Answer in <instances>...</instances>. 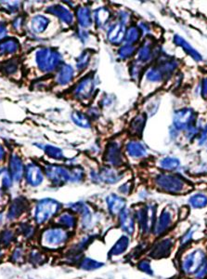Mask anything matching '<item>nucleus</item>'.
Here are the masks:
<instances>
[{
    "instance_id": "nucleus-12",
    "label": "nucleus",
    "mask_w": 207,
    "mask_h": 279,
    "mask_svg": "<svg viewBox=\"0 0 207 279\" xmlns=\"http://www.w3.org/2000/svg\"><path fill=\"white\" fill-rule=\"evenodd\" d=\"M95 89V79L92 76H86L79 81L74 89L75 98L80 101L90 99Z\"/></svg>"
},
{
    "instance_id": "nucleus-8",
    "label": "nucleus",
    "mask_w": 207,
    "mask_h": 279,
    "mask_svg": "<svg viewBox=\"0 0 207 279\" xmlns=\"http://www.w3.org/2000/svg\"><path fill=\"white\" fill-rule=\"evenodd\" d=\"M43 171L45 177H47L49 183L55 186H62L65 183H69V168L56 164H46L44 165Z\"/></svg>"
},
{
    "instance_id": "nucleus-7",
    "label": "nucleus",
    "mask_w": 207,
    "mask_h": 279,
    "mask_svg": "<svg viewBox=\"0 0 207 279\" xmlns=\"http://www.w3.org/2000/svg\"><path fill=\"white\" fill-rule=\"evenodd\" d=\"M17 233L19 242L25 243L27 245H31L38 241V234L40 228L33 222L30 219H22L16 222L14 226Z\"/></svg>"
},
{
    "instance_id": "nucleus-6",
    "label": "nucleus",
    "mask_w": 207,
    "mask_h": 279,
    "mask_svg": "<svg viewBox=\"0 0 207 279\" xmlns=\"http://www.w3.org/2000/svg\"><path fill=\"white\" fill-rule=\"evenodd\" d=\"M207 259V254L204 250L201 249L192 250L181 260V272L185 275H194Z\"/></svg>"
},
{
    "instance_id": "nucleus-20",
    "label": "nucleus",
    "mask_w": 207,
    "mask_h": 279,
    "mask_svg": "<svg viewBox=\"0 0 207 279\" xmlns=\"http://www.w3.org/2000/svg\"><path fill=\"white\" fill-rule=\"evenodd\" d=\"M126 27L120 23L115 22L110 25L108 32H107V39L110 43L113 45H120L123 41H124Z\"/></svg>"
},
{
    "instance_id": "nucleus-28",
    "label": "nucleus",
    "mask_w": 207,
    "mask_h": 279,
    "mask_svg": "<svg viewBox=\"0 0 207 279\" xmlns=\"http://www.w3.org/2000/svg\"><path fill=\"white\" fill-rule=\"evenodd\" d=\"M174 43H175L177 46H179V47H181V48H183L184 51H185L188 55H189L191 58L193 59V60H195L196 62L203 61L202 55L198 52L197 50L193 48L185 39H183V38H181L180 36L176 35V36L174 37Z\"/></svg>"
},
{
    "instance_id": "nucleus-43",
    "label": "nucleus",
    "mask_w": 207,
    "mask_h": 279,
    "mask_svg": "<svg viewBox=\"0 0 207 279\" xmlns=\"http://www.w3.org/2000/svg\"><path fill=\"white\" fill-rule=\"evenodd\" d=\"M188 202L191 207L195 209L205 208L206 206H207V195H206L205 193H195L189 198Z\"/></svg>"
},
{
    "instance_id": "nucleus-37",
    "label": "nucleus",
    "mask_w": 207,
    "mask_h": 279,
    "mask_svg": "<svg viewBox=\"0 0 207 279\" xmlns=\"http://www.w3.org/2000/svg\"><path fill=\"white\" fill-rule=\"evenodd\" d=\"M146 123V116L144 115H139L132 120L129 130L133 135H141Z\"/></svg>"
},
{
    "instance_id": "nucleus-50",
    "label": "nucleus",
    "mask_w": 207,
    "mask_h": 279,
    "mask_svg": "<svg viewBox=\"0 0 207 279\" xmlns=\"http://www.w3.org/2000/svg\"><path fill=\"white\" fill-rule=\"evenodd\" d=\"M130 19V14L128 11H124L122 10L118 13V22L122 23L124 25H125Z\"/></svg>"
},
{
    "instance_id": "nucleus-2",
    "label": "nucleus",
    "mask_w": 207,
    "mask_h": 279,
    "mask_svg": "<svg viewBox=\"0 0 207 279\" xmlns=\"http://www.w3.org/2000/svg\"><path fill=\"white\" fill-rule=\"evenodd\" d=\"M62 212V204L53 198H43L37 201L31 215V220L38 226L43 228L53 223L57 216Z\"/></svg>"
},
{
    "instance_id": "nucleus-31",
    "label": "nucleus",
    "mask_w": 207,
    "mask_h": 279,
    "mask_svg": "<svg viewBox=\"0 0 207 279\" xmlns=\"http://www.w3.org/2000/svg\"><path fill=\"white\" fill-rule=\"evenodd\" d=\"M154 51H153V46L150 40H145L143 42L141 48L138 50V61L142 64H146L150 62L153 57Z\"/></svg>"
},
{
    "instance_id": "nucleus-26",
    "label": "nucleus",
    "mask_w": 207,
    "mask_h": 279,
    "mask_svg": "<svg viewBox=\"0 0 207 279\" xmlns=\"http://www.w3.org/2000/svg\"><path fill=\"white\" fill-rule=\"evenodd\" d=\"M111 17L112 12L106 7H101L98 10H95L94 19L96 25L101 29H104L108 26L111 21Z\"/></svg>"
},
{
    "instance_id": "nucleus-57",
    "label": "nucleus",
    "mask_w": 207,
    "mask_h": 279,
    "mask_svg": "<svg viewBox=\"0 0 207 279\" xmlns=\"http://www.w3.org/2000/svg\"><path fill=\"white\" fill-rule=\"evenodd\" d=\"M207 143V126L203 129L202 133L199 137V145H203Z\"/></svg>"
},
{
    "instance_id": "nucleus-34",
    "label": "nucleus",
    "mask_w": 207,
    "mask_h": 279,
    "mask_svg": "<svg viewBox=\"0 0 207 279\" xmlns=\"http://www.w3.org/2000/svg\"><path fill=\"white\" fill-rule=\"evenodd\" d=\"M129 246V236L126 235H123L122 236L118 239V241L113 245L111 249V255L112 256H119L124 253Z\"/></svg>"
},
{
    "instance_id": "nucleus-32",
    "label": "nucleus",
    "mask_w": 207,
    "mask_h": 279,
    "mask_svg": "<svg viewBox=\"0 0 207 279\" xmlns=\"http://www.w3.org/2000/svg\"><path fill=\"white\" fill-rule=\"evenodd\" d=\"M49 22H50V21L47 17H45L43 15H36L31 20L30 27L34 33L42 34L47 29Z\"/></svg>"
},
{
    "instance_id": "nucleus-56",
    "label": "nucleus",
    "mask_w": 207,
    "mask_h": 279,
    "mask_svg": "<svg viewBox=\"0 0 207 279\" xmlns=\"http://www.w3.org/2000/svg\"><path fill=\"white\" fill-rule=\"evenodd\" d=\"M201 93L204 98H207V77H204L201 83Z\"/></svg>"
},
{
    "instance_id": "nucleus-4",
    "label": "nucleus",
    "mask_w": 207,
    "mask_h": 279,
    "mask_svg": "<svg viewBox=\"0 0 207 279\" xmlns=\"http://www.w3.org/2000/svg\"><path fill=\"white\" fill-rule=\"evenodd\" d=\"M157 186L166 192L180 193L185 192L188 183L179 175L174 174H160L156 177Z\"/></svg>"
},
{
    "instance_id": "nucleus-44",
    "label": "nucleus",
    "mask_w": 207,
    "mask_h": 279,
    "mask_svg": "<svg viewBox=\"0 0 207 279\" xmlns=\"http://www.w3.org/2000/svg\"><path fill=\"white\" fill-rule=\"evenodd\" d=\"M69 173H70L69 183H80L84 180L85 177V172L83 169L80 167L69 168Z\"/></svg>"
},
{
    "instance_id": "nucleus-33",
    "label": "nucleus",
    "mask_w": 207,
    "mask_h": 279,
    "mask_svg": "<svg viewBox=\"0 0 207 279\" xmlns=\"http://www.w3.org/2000/svg\"><path fill=\"white\" fill-rule=\"evenodd\" d=\"M13 179L10 175L8 169H1L0 170V194L8 192L13 185Z\"/></svg>"
},
{
    "instance_id": "nucleus-10",
    "label": "nucleus",
    "mask_w": 207,
    "mask_h": 279,
    "mask_svg": "<svg viewBox=\"0 0 207 279\" xmlns=\"http://www.w3.org/2000/svg\"><path fill=\"white\" fill-rule=\"evenodd\" d=\"M196 115L190 108H182L175 112L173 116V125L177 130H186L194 125Z\"/></svg>"
},
{
    "instance_id": "nucleus-24",
    "label": "nucleus",
    "mask_w": 207,
    "mask_h": 279,
    "mask_svg": "<svg viewBox=\"0 0 207 279\" xmlns=\"http://www.w3.org/2000/svg\"><path fill=\"white\" fill-rule=\"evenodd\" d=\"M101 182L107 184H114L122 180L123 173L112 167H104L99 172Z\"/></svg>"
},
{
    "instance_id": "nucleus-41",
    "label": "nucleus",
    "mask_w": 207,
    "mask_h": 279,
    "mask_svg": "<svg viewBox=\"0 0 207 279\" xmlns=\"http://www.w3.org/2000/svg\"><path fill=\"white\" fill-rule=\"evenodd\" d=\"M180 166V161L176 157H171V156H166L165 158H163L160 161V167L167 172H173L178 170Z\"/></svg>"
},
{
    "instance_id": "nucleus-38",
    "label": "nucleus",
    "mask_w": 207,
    "mask_h": 279,
    "mask_svg": "<svg viewBox=\"0 0 207 279\" xmlns=\"http://www.w3.org/2000/svg\"><path fill=\"white\" fill-rule=\"evenodd\" d=\"M145 76H146L147 80L150 81V82H152V83H159V82L164 81V79L166 78V77L164 76V74L162 73V71L158 68L157 65L151 66V67L149 68L146 71Z\"/></svg>"
},
{
    "instance_id": "nucleus-53",
    "label": "nucleus",
    "mask_w": 207,
    "mask_h": 279,
    "mask_svg": "<svg viewBox=\"0 0 207 279\" xmlns=\"http://www.w3.org/2000/svg\"><path fill=\"white\" fill-rule=\"evenodd\" d=\"M119 192L124 194V195H128L132 191V183L131 182H127V183H124L120 187H119Z\"/></svg>"
},
{
    "instance_id": "nucleus-16",
    "label": "nucleus",
    "mask_w": 207,
    "mask_h": 279,
    "mask_svg": "<svg viewBox=\"0 0 207 279\" xmlns=\"http://www.w3.org/2000/svg\"><path fill=\"white\" fill-rule=\"evenodd\" d=\"M8 170L10 172L14 183H21V180L24 178L25 167H24L22 160L21 159V157L18 154H11Z\"/></svg>"
},
{
    "instance_id": "nucleus-58",
    "label": "nucleus",
    "mask_w": 207,
    "mask_h": 279,
    "mask_svg": "<svg viewBox=\"0 0 207 279\" xmlns=\"http://www.w3.org/2000/svg\"><path fill=\"white\" fill-rule=\"evenodd\" d=\"M88 115H89L90 117L97 118L98 116H100V112H99V110L97 109V107H93V108H91V109L88 111Z\"/></svg>"
},
{
    "instance_id": "nucleus-47",
    "label": "nucleus",
    "mask_w": 207,
    "mask_h": 279,
    "mask_svg": "<svg viewBox=\"0 0 207 279\" xmlns=\"http://www.w3.org/2000/svg\"><path fill=\"white\" fill-rule=\"evenodd\" d=\"M170 247H171V244H170L169 240L162 241V243H160L157 246V248L153 250L154 256H164V255H166L167 252H169Z\"/></svg>"
},
{
    "instance_id": "nucleus-36",
    "label": "nucleus",
    "mask_w": 207,
    "mask_h": 279,
    "mask_svg": "<svg viewBox=\"0 0 207 279\" xmlns=\"http://www.w3.org/2000/svg\"><path fill=\"white\" fill-rule=\"evenodd\" d=\"M142 38V31L139 28V26H129L124 37V42L127 45H134L140 41Z\"/></svg>"
},
{
    "instance_id": "nucleus-3",
    "label": "nucleus",
    "mask_w": 207,
    "mask_h": 279,
    "mask_svg": "<svg viewBox=\"0 0 207 279\" xmlns=\"http://www.w3.org/2000/svg\"><path fill=\"white\" fill-rule=\"evenodd\" d=\"M62 53L56 48H41L36 53V64L38 69L45 74L58 70L62 64Z\"/></svg>"
},
{
    "instance_id": "nucleus-19",
    "label": "nucleus",
    "mask_w": 207,
    "mask_h": 279,
    "mask_svg": "<svg viewBox=\"0 0 207 279\" xmlns=\"http://www.w3.org/2000/svg\"><path fill=\"white\" fill-rule=\"evenodd\" d=\"M47 12L56 16L59 18V20H61L63 23H65L67 25H72L74 23L75 17L73 15V13L68 9H66L65 7H63L62 5H60V4L51 5L47 8Z\"/></svg>"
},
{
    "instance_id": "nucleus-61",
    "label": "nucleus",
    "mask_w": 207,
    "mask_h": 279,
    "mask_svg": "<svg viewBox=\"0 0 207 279\" xmlns=\"http://www.w3.org/2000/svg\"><path fill=\"white\" fill-rule=\"evenodd\" d=\"M3 220H4V217H3L2 213H0V225H1V223L3 222Z\"/></svg>"
},
{
    "instance_id": "nucleus-11",
    "label": "nucleus",
    "mask_w": 207,
    "mask_h": 279,
    "mask_svg": "<svg viewBox=\"0 0 207 279\" xmlns=\"http://www.w3.org/2000/svg\"><path fill=\"white\" fill-rule=\"evenodd\" d=\"M25 183L32 188H38L45 180V173L43 169L35 162L29 163L25 167L24 172Z\"/></svg>"
},
{
    "instance_id": "nucleus-17",
    "label": "nucleus",
    "mask_w": 207,
    "mask_h": 279,
    "mask_svg": "<svg viewBox=\"0 0 207 279\" xmlns=\"http://www.w3.org/2000/svg\"><path fill=\"white\" fill-rule=\"evenodd\" d=\"M108 212L112 216H118L126 208V200L115 193H111L106 197Z\"/></svg>"
},
{
    "instance_id": "nucleus-55",
    "label": "nucleus",
    "mask_w": 207,
    "mask_h": 279,
    "mask_svg": "<svg viewBox=\"0 0 207 279\" xmlns=\"http://www.w3.org/2000/svg\"><path fill=\"white\" fill-rule=\"evenodd\" d=\"M139 266H140V269L142 270L143 272H145V273H147V274H149V273L151 274V272H152V270L151 269L150 263H149L148 261H146V260H142Z\"/></svg>"
},
{
    "instance_id": "nucleus-29",
    "label": "nucleus",
    "mask_w": 207,
    "mask_h": 279,
    "mask_svg": "<svg viewBox=\"0 0 207 279\" xmlns=\"http://www.w3.org/2000/svg\"><path fill=\"white\" fill-rule=\"evenodd\" d=\"M172 222V215L168 211H164L161 213L159 219L155 222L154 225V233L158 236L162 235L163 233L168 230Z\"/></svg>"
},
{
    "instance_id": "nucleus-1",
    "label": "nucleus",
    "mask_w": 207,
    "mask_h": 279,
    "mask_svg": "<svg viewBox=\"0 0 207 279\" xmlns=\"http://www.w3.org/2000/svg\"><path fill=\"white\" fill-rule=\"evenodd\" d=\"M75 233L67 231L55 223L40 228L38 234V246L47 253L64 250L72 240Z\"/></svg>"
},
{
    "instance_id": "nucleus-39",
    "label": "nucleus",
    "mask_w": 207,
    "mask_h": 279,
    "mask_svg": "<svg viewBox=\"0 0 207 279\" xmlns=\"http://www.w3.org/2000/svg\"><path fill=\"white\" fill-rule=\"evenodd\" d=\"M39 146V145H38ZM41 149H43V151L45 152V154H47L48 157L52 158V159H56V160H62L64 157V154L62 149H60L59 147L53 146V145H44L43 146H39Z\"/></svg>"
},
{
    "instance_id": "nucleus-42",
    "label": "nucleus",
    "mask_w": 207,
    "mask_h": 279,
    "mask_svg": "<svg viewBox=\"0 0 207 279\" xmlns=\"http://www.w3.org/2000/svg\"><path fill=\"white\" fill-rule=\"evenodd\" d=\"M90 58H91V51L88 50V49L84 50V51L76 58V65L77 70H79V71L85 70V68L89 65Z\"/></svg>"
},
{
    "instance_id": "nucleus-40",
    "label": "nucleus",
    "mask_w": 207,
    "mask_h": 279,
    "mask_svg": "<svg viewBox=\"0 0 207 279\" xmlns=\"http://www.w3.org/2000/svg\"><path fill=\"white\" fill-rule=\"evenodd\" d=\"M71 118L73 120V122L76 126L83 128V129H89L91 127L89 118L85 116V114L79 112V111H75L72 113Z\"/></svg>"
},
{
    "instance_id": "nucleus-9",
    "label": "nucleus",
    "mask_w": 207,
    "mask_h": 279,
    "mask_svg": "<svg viewBox=\"0 0 207 279\" xmlns=\"http://www.w3.org/2000/svg\"><path fill=\"white\" fill-rule=\"evenodd\" d=\"M31 212V204L25 196H17L10 202L8 212L7 220L12 222H18L23 219L24 214Z\"/></svg>"
},
{
    "instance_id": "nucleus-30",
    "label": "nucleus",
    "mask_w": 207,
    "mask_h": 279,
    "mask_svg": "<svg viewBox=\"0 0 207 279\" xmlns=\"http://www.w3.org/2000/svg\"><path fill=\"white\" fill-rule=\"evenodd\" d=\"M19 41L16 39L10 38V39L0 42V55L1 56L15 54L19 51Z\"/></svg>"
},
{
    "instance_id": "nucleus-59",
    "label": "nucleus",
    "mask_w": 207,
    "mask_h": 279,
    "mask_svg": "<svg viewBox=\"0 0 207 279\" xmlns=\"http://www.w3.org/2000/svg\"><path fill=\"white\" fill-rule=\"evenodd\" d=\"M6 155H7L6 150L4 149V147L2 145H0V163H2L5 160Z\"/></svg>"
},
{
    "instance_id": "nucleus-46",
    "label": "nucleus",
    "mask_w": 207,
    "mask_h": 279,
    "mask_svg": "<svg viewBox=\"0 0 207 279\" xmlns=\"http://www.w3.org/2000/svg\"><path fill=\"white\" fill-rule=\"evenodd\" d=\"M136 50H137V48L134 45L124 44V46L118 49V52H117L118 57L121 60H127L134 55Z\"/></svg>"
},
{
    "instance_id": "nucleus-18",
    "label": "nucleus",
    "mask_w": 207,
    "mask_h": 279,
    "mask_svg": "<svg viewBox=\"0 0 207 279\" xmlns=\"http://www.w3.org/2000/svg\"><path fill=\"white\" fill-rule=\"evenodd\" d=\"M28 250L29 245L22 242H17L10 250L9 256L10 261L15 264H21L26 262Z\"/></svg>"
},
{
    "instance_id": "nucleus-60",
    "label": "nucleus",
    "mask_w": 207,
    "mask_h": 279,
    "mask_svg": "<svg viewBox=\"0 0 207 279\" xmlns=\"http://www.w3.org/2000/svg\"><path fill=\"white\" fill-rule=\"evenodd\" d=\"M4 250H5V249L0 246V261H1V260H2V259L4 258V256H5V251H4Z\"/></svg>"
},
{
    "instance_id": "nucleus-35",
    "label": "nucleus",
    "mask_w": 207,
    "mask_h": 279,
    "mask_svg": "<svg viewBox=\"0 0 207 279\" xmlns=\"http://www.w3.org/2000/svg\"><path fill=\"white\" fill-rule=\"evenodd\" d=\"M19 65V61L17 59H10L0 64V71L6 76H12L18 71Z\"/></svg>"
},
{
    "instance_id": "nucleus-14",
    "label": "nucleus",
    "mask_w": 207,
    "mask_h": 279,
    "mask_svg": "<svg viewBox=\"0 0 207 279\" xmlns=\"http://www.w3.org/2000/svg\"><path fill=\"white\" fill-rule=\"evenodd\" d=\"M104 161L111 167H120L124 163L120 146L116 142L109 143L104 151Z\"/></svg>"
},
{
    "instance_id": "nucleus-52",
    "label": "nucleus",
    "mask_w": 207,
    "mask_h": 279,
    "mask_svg": "<svg viewBox=\"0 0 207 279\" xmlns=\"http://www.w3.org/2000/svg\"><path fill=\"white\" fill-rule=\"evenodd\" d=\"M6 10H8L9 12L11 13H15L18 12L20 10V3L19 2H12V3H7L4 5Z\"/></svg>"
},
{
    "instance_id": "nucleus-23",
    "label": "nucleus",
    "mask_w": 207,
    "mask_h": 279,
    "mask_svg": "<svg viewBox=\"0 0 207 279\" xmlns=\"http://www.w3.org/2000/svg\"><path fill=\"white\" fill-rule=\"evenodd\" d=\"M77 22L81 28H88L93 23L91 10L87 6H79L76 10Z\"/></svg>"
},
{
    "instance_id": "nucleus-25",
    "label": "nucleus",
    "mask_w": 207,
    "mask_h": 279,
    "mask_svg": "<svg viewBox=\"0 0 207 279\" xmlns=\"http://www.w3.org/2000/svg\"><path fill=\"white\" fill-rule=\"evenodd\" d=\"M17 242L19 238L15 227H6L0 233V246L4 249L13 247Z\"/></svg>"
},
{
    "instance_id": "nucleus-45",
    "label": "nucleus",
    "mask_w": 207,
    "mask_h": 279,
    "mask_svg": "<svg viewBox=\"0 0 207 279\" xmlns=\"http://www.w3.org/2000/svg\"><path fill=\"white\" fill-rule=\"evenodd\" d=\"M79 265H80L81 269L91 271V270L99 269L100 267L103 266V263L99 262L98 260H93L91 258L85 257V258H82V260H80Z\"/></svg>"
},
{
    "instance_id": "nucleus-15",
    "label": "nucleus",
    "mask_w": 207,
    "mask_h": 279,
    "mask_svg": "<svg viewBox=\"0 0 207 279\" xmlns=\"http://www.w3.org/2000/svg\"><path fill=\"white\" fill-rule=\"evenodd\" d=\"M78 218L76 213L71 212L70 210L62 211L53 221L57 225L64 228L65 230L75 233L78 228Z\"/></svg>"
},
{
    "instance_id": "nucleus-27",
    "label": "nucleus",
    "mask_w": 207,
    "mask_h": 279,
    "mask_svg": "<svg viewBox=\"0 0 207 279\" xmlns=\"http://www.w3.org/2000/svg\"><path fill=\"white\" fill-rule=\"evenodd\" d=\"M125 150H126L127 154L132 158L138 159V158H142L147 155V150L145 146L139 141L133 140L129 143H127V145L125 146Z\"/></svg>"
},
{
    "instance_id": "nucleus-54",
    "label": "nucleus",
    "mask_w": 207,
    "mask_h": 279,
    "mask_svg": "<svg viewBox=\"0 0 207 279\" xmlns=\"http://www.w3.org/2000/svg\"><path fill=\"white\" fill-rule=\"evenodd\" d=\"M8 34V28L5 22L0 21V42L3 41V39L7 37Z\"/></svg>"
},
{
    "instance_id": "nucleus-22",
    "label": "nucleus",
    "mask_w": 207,
    "mask_h": 279,
    "mask_svg": "<svg viewBox=\"0 0 207 279\" xmlns=\"http://www.w3.org/2000/svg\"><path fill=\"white\" fill-rule=\"evenodd\" d=\"M75 77V70L73 66L67 64H62L57 70L55 80L58 85L65 86L72 82Z\"/></svg>"
},
{
    "instance_id": "nucleus-13",
    "label": "nucleus",
    "mask_w": 207,
    "mask_h": 279,
    "mask_svg": "<svg viewBox=\"0 0 207 279\" xmlns=\"http://www.w3.org/2000/svg\"><path fill=\"white\" fill-rule=\"evenodd\" d=\"M117 217H118V225L120 229L124 232V235H126L127 236H132L135 233V228H136V218L134 211L125 208Z\"/></svg>"
},
{
    "instance_id": "nucleus-5",
    "label": "nucleus",
    "mask_w": 207,
    "mask_h": 279,
    "mask_svg": "<svg viewBox=\"0 0 207 279\" xmlns=\"http://www.w3.org/2000/svg\"><path fill=\"white\" fill-rule=\"evenodd\" d=\"M136 222L142 233H150L153 230L156 222V209L152 205H145L134 211Z\"/></svg>"
},
{
    "instance_id": "nucleus-49",
    "label": "nucleus",
    "mask_w": 207,
    "mask_h": 279,
    "mask_svg": "<svg viewBox=\"0 0 207 279\" xmlns=\"http://www.w3.org/2000/svg\"><path fill=\"white\" fill-rule=\"evenodd\" d=\"M195 279H205L207 277V259L205 260L203 265L199 268L197 272L193 275Z\"/></svg>"
},
{
    "instance_id": "nucleus-21",
    "label": "nucleus",
    "mask_w": 207,
    "mask_h": 279,
    "mask_svg": "<svg viewBox=\"0 0 207 279\" xmlns=\"http://www.w3.org/2000/svg\"><path fill=\"white\" fill-rule=\"evenodd\" d=\"M47 251L41 249L39 246H32L29 247L28 253H27V260L31 265L40 266L47 262Z\"/></svg>"
},
{
    "instance_id": "nucleus-51",
    "label": "nucleus",
    "mask_w": 207,
    "mask_h": 279,
    "mask_svg": "<svg viewBox=\"0 0 207 279\" xmlns=\"http://www.w3.org/2000/svg\"><path fill=\"white\" fill-rule=\"evenodd\" d=\"M23 22H24L23 17L21 15L17 16L16 18H14L13 21H12V27L14 28L15 31H20V30H21V28H22Z\"/></svg>"
},
{
    "instance_id": "nucleus-48",
    "label": "nucleus",
    "mask_w": 207,
    "mask_h": 279,
    "mask_svg": "<svg viewBox=\"0 0 207 279\" xmlns=\"http://www.w3.org/2000/svg\"><path fill=\"white\" fill-rule=\"evenodd\" d=\"M142 63H140L139 61H136L134 63H132L131 66H130V75H131V77L134 79V80H138L140 77H141V75L142 73Z\"/></svg>"
}]
</instances>
